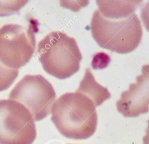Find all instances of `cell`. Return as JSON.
<instances>
[{"label":"cell","mask_w":149,"mask_h":144,"mask_svg":"<svg viewBox=\"0 0 149 144\" xmlns=\"http://www.w3.org/2000/svg\"><path fill=\"white\" fill-rule=\"evenodd\" d=\"M51 120L65 137L85 139L91 137L97 126L96 106L92 98L77 89L61 95L51 108Z\"/></svg>","instance_id":"7a4b0ae2"},{"label":"cell","mask_w":149,"mask_h":144,"mask_svg":"<svg viewBox=\"0 0 149 144\" xmlns=\"http://www.w3.org/2000/svg\"><path fill=\"white\" fill-rule=\"evenodd\" d=\"M116 108L125 117H136L149 111V64L142 66L136 82L121 93Z\"/></svg>","instance_id":"52a82bcc"},{"label":"cell","mask_w":149,"mask_h":144,"mask_svg":"<svg viewBox=\"0 0 149 144\" xmlns=\"http://www.w3.org/2000/svg\"><path fill=\"white\" fill-rule=\"evenodd\" d=\"M44 69L59 79H65L80 69L82 59L76 40L59 31H52L38 44L37 48Z\"/></svg>","instance_id":"3957f363"},{"label":"cell","mask_w":149,"mask_h":144,"mask_svg":"<svg viewBox=\"0 0 149 144\" xmlns=\"http://www.w3.org/2000/svg\"><path fill=\"white\" fill-rule=\"evenodd\" d=\"M78 89L93 99L96 107L100 106L111 97L108 89L97 83L90 68L86 69L84 76L79 84Z\"/></svg>","instance_id":"ba28073f"},{"label":"cell","mask_w":149,"mask_h":144,"mask_svg":"<svg viewBox=\"0 0 149 144\" xmlns=\"http://www.w3.org/2000/svg\"><path fill=\"white\" fill-rule=\"evenodd\" d=\"M36 24L23 27L6 24L0 28V61L6 66L17 69L30 60L36 48Z\"/></svg>","instance_id":"5b68a950"},{"label":"cell","mask_w":149,"mask_h":144,"mask_svg":"<svg viewBox=\"0 0 149 144\" xmlns=\"http://www.w3.org/2000/svg\"><path fill=\"white\" fill-rule=\"evenodd\" d=\"M19 74V69L6 66L0 61V92L7 89Z\"/></svg>","instance_id":"9c48e42d"},{"label":"cell","mask_w":149,"mask_h":144,"mask_svg":"<svg viewBox=\"0 0 149 144\" xmlns=\"http://www.w3.org/2000/svg\"><path fill=\"white\" fill-rule=\"evenodd\" d=\"M36 136L30 111L17 101L0 100V144H32Z\"/></svg>","instance_id":"8992f818"},{"label":"cell","mask_w":149,"mask_h":144,"mask_svg":"<svg viewBox=\"0 0 149 144\" xmlns=\"http://www.w3.org/2000/svg\"><path fill=\"white\" fill-rule=\"evenodd\" d=\"M147 122L148 125L146 129V135L143 138V144H149V120Z\"/></svg>","instance_id":"8fae6325"},{"label":"cell","mask_w":149,"mask_h":144,"mask_svg":"<svg viewBox=\"0 0 149 144\" xmlns=\"http://www.w3.org/2000/svg\"><path fill=\"white\" fill-rule=\"evenodd\" d=\"M56 98L51 83L41 75H26L12 89L9 99L23 105L34 121L45 118Z\"/></svg>","instance_id":"277c9868"},{"label":"cell","mask_w":149,"mask_h":144,"mask_svg":"<svg viewBox=\"0 0 149 144\" xmlns=\"http://www.w3.org/2000/svg\"><path fill=\"white\" fill-rule=\"evenodd\" d=\"M90 23L93 37L103 48L126 54L141 41L143 29L134 13L141 1H96Z\"/></svg>","instance_id":"6da1fadb"},{"label":"cell","mask_w":149,"mask_h":144,"mask_svg":"<svg viewBox=\"0 0 149 144\" xmlns=\"http://www.w3.org/2000/svg\"><path fill=\"white\" fill-rule=\"evenodd\" d=\"M140 14L144 27L149 31V1L143 7Z\"/></svg>","instance_id":"30bf717a"}]
</instances>
